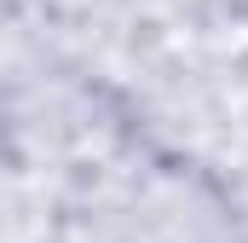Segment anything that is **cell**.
<instances>
[{"instance_id": "obj_1", "label": "cell", "mask_w": 248, "mask_h": 243, "mask_svg": "<svg viewBox=\"0 0 248 243\" xmlns=\"http://www.w3.org/2000/svg\"><path fill=\"white\" fill-rule=\"evenodd\" d=\"M69 214V185L0 162V243H52Z\"/></svg>"}, {"instance_id": "obj_2", "label": "cell", "mask_w": 248, "mask_h": 243, "mask_svg": "<svg viewBox=\"0 0 248 243\" xmlns=\"http://www.w3.org/2000/svg\"><path fill=\"white\" fill-rule=\"evenodd\" d=\"M52 243H127V232L110 214H98L93 203H75V197H69V214H63V226H58Z\"/></svg>"}]
</instances>
